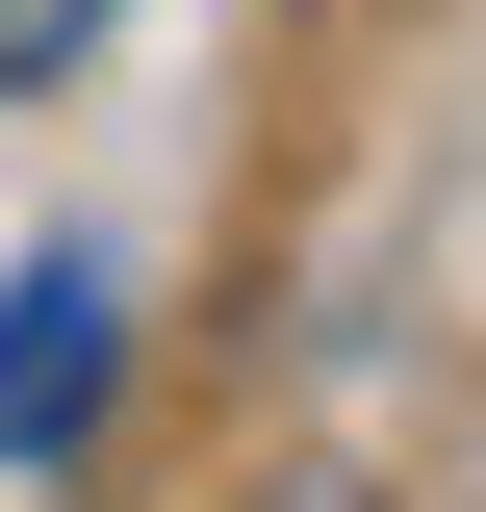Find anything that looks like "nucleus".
<instances>
[{"label": "nucleus", "instance_id": "1", "mask_svg": "<svg viewBox=\"0 0 486 512\" xmlns=\"http://www.w3.org/2000/svg\"><path fill=\"white\" fill-rule=\"evenodd\" d=\"M103 384H128V282L103 256H26V282H0V461H77Z\"/></svg>", "mask_w": 486, "mask_h": 512}, {"label": "nucleus", "instance_id": "2", "mask_svg": "<svg viewBox=\"0 0 486 512\" xmlns=\"http://www.w3.org/2000/svg\"><path fill=\"white\" fill-rule=\"evenodd\" d=\"M103 26H128V0H0V103H26V77H77Z\"/></svg>", "mask_w": 486, "mask_h": 512}]
</instances>
